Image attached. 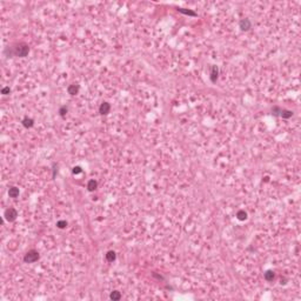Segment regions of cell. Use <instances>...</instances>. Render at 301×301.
Returning <instances> with one entry per match:
<instances>
[{
    "mask_svg": "<svg viewBox=\"0 0 301 301\" xmlns=\"http://www.w3.org/2000/svg\"><path fill=\"white\" fill-rule=\"evenodd\" d=\"M109 298H111V300H113V301H119L121 299V293H120L119 291H113V292L111 293Z\"/></svg>",
    "mask_w": 301,
    "mask_h": 301,
    "instance_id": "obj_16",
    "label": "cell"
},
{
    "mask_svg": "<svg viewBox=\"0 0 301 301\" xmlns=\"http://www.w3.org/2000/svg\"><path fill=\"white\" fill-rule=\"evenodd\" d=\"M67 225H68V224H67L66 220H59V221L57 222V227H58V228H60V230L66 228Z\"/></svg>",
    "mask_w": 301,
    "mask_h": 301,
    "instance_id": "obj_17",
    "label": "cell"
},
{
    "mask_svg": "<svg viewBox=\"0 0 301 301\" xmlns=\"http://www.w3.org/2000/svg\"><path fill=\"white\" fill-rule=\"evenodd\" d=\"M9 50H11L9 57L15 55V57H19V58H25L30 53V46L26 42H17L12 47H9Z\"/></svg>",
    "mask_w": 301,
    "mask_h": 301,
    "instance_id": "obj_1",
    "label": "cell"
},
{
    "mask_svg": "<svg viewBox=\"0 0 301 301\" xmlns=\"http://www.w3.org/2000/svg\"><path fill=\"white\" fill-rule=\"evenodd\" d=\"M272 114L274 117H281L282 119H289L293 117V112L289 111V109H285V108H281L279 106H274L272 108Z\"/></svg>",
    "mask_w": 301,
    "mask_h": 301,
    "instance_id": "obj_2",
    "label": "cell"
},
{
    "mask_svg": "<svg viewBox=\"0 0 301 301\" xmlns=\"http://www.w3.org/2000/svg\"><path fill=\"white\" fill-rule=\"evenodd\" d=\"M264 278H265V280L268 281V282H270V281H273L274 279H275V273L273 272V270H266L265 273H264Z\"/></svg>",
    "mask_w": 301,
    "mask_h": 301,
    "instance_id": "obj_13",
    "label": "cell"
},
{
    "mask_svg": "<svg viewBox=\"0 0 301 301\" xmlns=\"http://www.w3.org/2000/svg\"><path fill=\"white\" fill-rule=\"evenodd\" d=\"M176 11L180 12V13H182V14L191 15V17H197V15H198L195 12H193V11H191V9H187V8H176Z\"/></svg>",
    "mask_w": 301,
    "mask_h": 301,
    "instance_id": "obj_14",
    "label": "cell"
},
{
    "mask_svg": "<svg viewBox=\"0 0 301 301\" xmlns=\"http://www.w3.org/2000/svg\"><path fill=\"white\" fill-rule=\"evenodd\" d=\"M19 194H20V191H19L18 187H15V186L9 187V189H8V197H9V198L15 199V198L19 197Z\"/></svg>",
    "mask_w": 301,
    "mask_h": 301,
    "instance_id": "obj_9",
    "label": "cell"
},
{
    "mask_svg": "<svg viewBox=\"0 0 301 301\" xmlns=\"http://www.w3.org/2000/svg\"><path fill=\"white\" fill-rule=\"evenodd\" d=\"M82 172V168L80 167V166H75V167H73V169H72V173L73 174H80Z\"/></svg>",
    "mask_w": 301,
    "mask_h": 301,
    "instance_id": "obj_19",
    "label": "cell"
},
{
    "mask_svg": "<svg viewBox=\"0 0 301 301\" xmlns=\"http://www.w3.org/2000/svg\"><path fill=\"white\" fill-rule=\"evenodd\" d=\"M105 258H106L107 262H113V261H115V259H117V254H115L114 251H108V252L106 253Z\"/></svg>",
    "mask_w": 301,
    "mask_h": 301,
    "instance_id": "obj_12",
    "label": "cell"
},
{
    "mask_svg": "<svg viewBox=\"0 0 301 301\" xmlns=\"http://www.w3.org/2000/svg\"><path fill=\"white\" fill-rule=\"evenodd\" d=\"M236 218H238V220H240V221H245V220L247 219V213H246L243 209H240V211L236 212Z\"/></svg>",
    "mask_w": 301,
    "mask_h": 301,
    "instance_id": "obj_15",
    "label": "cell"
},
{
    "mask_svg": "<svg viewBox=\"0 0 301 301\" xmlns=\"http://www.w3.org/2000/svg\"><path fill=\"white\" fill-rule=\"evenodd\" d=\"M97 188H98V181H97V180L92 179V180H90V181L87 182V189H88L90 192H93V191H95Z\"/></svg>",
    "mask_w": 301,
    "mask_h": 301,
    "instance_id": "obj_11",
    "label": "cell"
},
{
    "mask_svg": "<svg viewBox=\"0 0 301 301\" xmlns=\"http://www.w3.org/2000/svg\"><path fill=\"white\" fill-rule=\"evenodd\" d=\"M11 93V88L8 87V86H6V87H4L2 90H1V94L2 95H7V94H9Z\"/></svg>",
    "mask_w": 301,
    "mask_h": 301,
    "instance_id": "obj_20",
    "label": "cell"
},
{
    "mask_svg": "<svg viewBox=\"0 0 301 301\" xmlns=\"http://www.w3.org/2000/svg\"><path fill=\"white\" fill-rule=\"evenodd\" d=\"M218 78H219V67L216 66V65H213V66L211 67L209 79H211V81H212L213 84H215L216 80H218Z\"/></svg>",
    "mask_w": 301,
    "mask_h": 301,
    "instance_id": "obj_6",
    "label": "cell"
},
{
    "mask_svg": "<svg viewBox=\"0 0 301 301\" xmlns=\"http://www.w3.org/2000/svg\"><path fill=\"white\" fill-rule=\"evenodd\" d=\"M79 90H80V86H79L78 84H72V85H69V86L67 87V92H68V94H71V95L78 94Z\"/></svg>",
    "mask_w": 301,
    "mask_h": 301,
    "instance_id": "obj_8",
    "label": "cell"
},
{
    "mask_svg": "<svg viewBox=\"0 0 301 301\" xmlns=\"http://www.w3.org/2000/svg\"><path fill=\"white\" fill-rule=\"evenodd\" d=\"M17 218H18V212H17V209H15V208L9 207V208H7V209L4 212V219H5V220H7L8 222H13V221H15V220H17Z\"/></svg>",
    "mask_w": 301,
    "mask_h": 301,
    "instance_id": "obj_4",
    "label": "cell"
},
{
    "mask_svg": "<svg viewBox=\"0 0 301 301\" xmlns=\"http://www.w3.org/2000/svg\"><path fill=\"white\" fill-rule=\"evenodd\" d=\"M264 181H265V182H268V181H269V178H268V176H265V178H264Z\"/></svg>",
    "mask_w": 301,
    "mask_h": 301,
    "instance_id": "obj_21",
    "label": "cell"
},
{
    "mask_svg": "<svg viewBox=\"0 0 301 301\" xmlns=\"http://www.w3.org/2000/svg\"><path fill=\"white\" fill-rule=\"evenodd\" d=\"M239 27H240L241 31L247 32V31H249V30L252 28V23H251V20L247 19V18L241 19V20L239 21Z\"/></svg>",
    "mask_w": 301,
    "mask_h": 301,
    "instance_id": "obj_5",
    "label": "cell"
},
{
    "mask_svg": "<svg viewBox=\"0 0 301 301\" xmlns=\"http://www.w3.org/2000/svg\"><path fill=\"white\" fill-rule=\"evenodd\" d=\"M67 111H68V108H67V106H61L60 108H59V114H60V117H65L67 113Z\"/></svg>",
    "mask_w": 301,
    "mask_h": 301,
    "instance_id": "obj_18",
    "label": "cell"
},
{
    "mask_svg": "<svg viewBox=\"0 0 301 301\" xmlns=\"http://www.w3.org/2000/svg\"><path fill=\"white\" fill-rule=\"evenodd\" d=\"M21 124H23V126H24L25 128H31V127H33L34 120L32 119V118H28V117H26V118H24V119H23Z\"/></svg>",
    "mask_w": 301,
    "mask_h": 301,
    "instance_id": "obj_10",
    "label": "cell"
},
{
    "mask_svg": "<svg viewBox=\"0 0 301 301\" xmlns=\"http://www.w3.org/2000/svg\"><path fill=\"white\" fill-rule=\"evenodd\" d=\"M39 259H40V255H39L38 251H35V249L28 251V252L25 254V257H24V261H25L26 264H34V262H36Z\"/></svg>",
    "mask_w": 301,
    "mask_h": 301,
    "instance_id": "obj_3",
    "label": "cell"
},
{
    "mask_svg": "<svg viewBox=\"0 0 301 301\" xmlns=\"http://www.w3.org/2000/svg\"><path fill=\"white\" fill-rule=\"evenodd\" d=\"M109 111H111V105L108 103V102H102L100 105V107H99V113H100L101 115H107L108 113H109Z\"/></svg>",
    "mask_w": 301,
    "mask_h": 301,
    "instance_id": "obj_7",
    "label": "cell"
}]
</instances>
